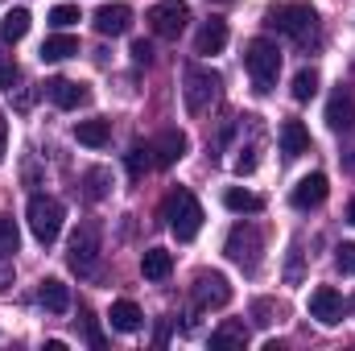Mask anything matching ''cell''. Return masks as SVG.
Wrapping results in <instances>:
<instances>
[{"instance_id":"6da1fadb","label":"cell","mask_w":355,"mask_h":351,"mask_svg":"<svg viewBox=\"0 0 355 351\" xmlns=\"http://www.w3.org/2000/svg\"><path fill=\"white\" fill-rule=\"evenodd\" d=\"M244 71L252 75V87L261 91V95L277 87V75H281V50H277V42L252 37L244 46Z\"/></svg>"},{"instance_id":"7a4b0ae2","label":"cell","mask_w":355,"mask_h":351,"mask_svg":"<svg viewBox=\"0 0 355 351\" xmlns=\"http://www.w3.org/2000/svg\"><path fill=\"white\" fill-rule=\"evenodd\" d=\"M265 25L277 29V33H285V37H293V42H306V37L318 29V12H314V4H302V0H293V4H272L265 12Z\"/></svg>"},{"instance_id":"3957f363","label":"cell","mask_w":355,"mask_h":351,"mask_svg":"<svg viewBox=\"0 0 355 351\" xmlns=\"http://www.w3.org/2000/svg\"><path fill=\"white\" fill-rule=\"evenodd\" d=\"M25 219H29V232H33V240H37V244H54V240H58V232H62L67 207H62L54 194H33V198H29Z\"/></svg>"},{"instance_id":"277c9868","label":"cell","mask_w":355,"mask_h":351,"mask_svg":"<svg viewBox=\"0 0 355 351\" xmlns=\"http://www.w3.org/2000/svg\"><path fill=\"white\" fill-rule=\"evenodd\" d=\"M219 87H223V79L211 71V67H186V75H182V95H186V108H190V116H202V112H211V103L219 99Z\"/></svg>"},{"instance_id":"5b68a950","label":"cell","mask_w":355,"mask_h":351,"mask_svg":"<svg viewBox=\"0 0 355 351\" xmlns=\"http://www.w3.org/2000/svg\"><path fill=\"white\" fill-rule=\"evenodd\" d=\"M166 223H170V232H174L178 240H194L202 232V207H198V198L190 190H170V198H166Z\"/></svg>"},{"instance_id":"8992f818","label":"cell","mask_w":355,"mask_h":351,"mask_svg":"<svg viewBox=\"0 0 355 351\" xmlns=\"http://www.w3.org/2000/svg\"><path fill=\"white\" fill-rule=\"evenodd\" d=\"M261 248H265V240H261V228H257V223H236V228L227 232V244H223L227 261L240 264V268H248V273L261 268Z\"/></svg>"},{"instance_id":"52a82bcc","label":"cell","mask_w":355,"mask_h":351,"mask_svg":"<svg viewBox=\"0 0 355 351\" xmlns=\"http://www.w3.org/2000/svg\"><path fill=\"white\" fill-rule=\"evenodd\" d=\"M99 252H103V240H99V223H79V232L71 236V248H67V264L79 273V277H91L99 268Z\"/></svg>"},{"instance_id":"ba28073f","label":"cell","mask_w":355,"mask_h":351,"mask_svg":"<svg viewBox=\"0 0 355 351\" xmlns=\"http://www.w3.org/2000/svg\"><path fill=\"white\" fill-rule=\"evenodd\" d=\"M145 21H149V29L157 33V37H182V29L190 25V4L186 0H157L149 12H145Z\"/></svg>"},{"instance_id":"9c48e42d","label":"cell","mask_w":355,"mask_h":351,"mask_svg":"<svg viewBox=\"0 0 355 351\" xmlns=\"http://www.w3.org/2000/svg\"><path fill=\"white\" fill-rule=\"evenodd\" d=\"M194 302H198V310H223L232 302V281L223 273H198L194 277Z\"/></svg>"},{"instance_id":"30bf717a","label":"cell","mask_w":355,"mask_h":351,"mask_svg":"<svg viewBox=\"0 0 355 351\" xmlns=\"http://www.w3.org/2000/svg\"><path fill=\"white\" fill-rule=\"evenodd\" d=\"M306 306H310V318H318L322 327H339L343 323V293L335 285H318Z\"/></svg>"},{"instance_id":"8fae6325","label":"cell","mask_w":355,"mask_h":351,"mask_svg":"<svg viewBox=\"0 0 355 351\" xmlns=\"http://www.w3.org/2000/svg\"><path fill=\"white\" fill-rule=\"evenodd\" d=\"M186 149H190V141H186V132H178V128H166L153 145H149V153H153V166H162V170H170L178 166L182 157H186Z\"/></svg>"},{"instance_id":"7c38bea8","label":"cell","mask_w":355,"mask_h":351,"mask_svg":"<svg viewBox=\"0 0 355 351\" xmlns=\"http://www.w3.org/2000/svg\"><path fill=\"white\" fill-rule=\"evenodd\" d=\"M327 194H331V186H327V174H306L297 186H293V194H289V203L297 207V211H314V207H322L327 203Z\"/></svg>"},{"instance_id":"4fadbf2b","label":"cell","mask_w":355,"mask_h":351,"mask_svg":"<svg viewBox=\"0 0 355 351\" xmlns=\"http://www.w3.org/2000/svg\"><path fill=\"white\" fill-rule=\"evenodd\" d=\"M91 21H95V33H103V37H124V33L132 29V8H128V4H103Z\"/></svg>"},{"instance_id":"5bb4252c","label":"cell","mask_w":355,"mask_h":351,"mask_svg":"<svg viewBox=\"0 0 355 351\" xmlns=\"http://www.w3.org/2000/svg\"><path fill=\"white\" fill-rule=\"evenodd\" d=\"M327 124L335 132H352L355 128V87H339L327 103Z\"/></svg>"},{"instance_id":"9a60e30c","label":"cell","mask_w":355,"mask_h":351,"mask_svg":"<svg viewBox=\"0 0 355 351\" xmlns=\"http://www.w3.org/2000/svg\"><path fill=\"white\" fill-rule=\"evenodd\" d=\"M46 95H50L62 112H75V108H83L91 99V91L83 87V83H75V79H50V83H46Z\"/></svg>"},{"instance_id":"2e32d148","label":"cell","mask_w":355,"mask_h":351,"mask_svg":"<svg viewBox=\"0 0 355 351\" xmlns=\"http://www.w3.org/2000/svg\"><path fill=\"white\" fill-rule=\"evenodd\" d=\"M223 46H227V21H219V17L202 21V29L194 37V54L211 58V54H223Z\"/></svg>"},{"instance_id":"e0dca14e","label":"cell","mask_w":355,"mask_h":351,"mask_svg":"<svg viewBox=\"0 0 355 351\" xmlns=\"http://www.w3.org/2000/svg\"><path fill=\"white\" fill-rule=\"evenodd\" d=\"M277 141H281V157H302V153H310V132H306V124L302 120H285L281 124V132H277Z\"/></svg>"},{"instance_id":"ac0fdd59","label":"cell","mask_w":355,"mask_h":351,"mask_svg":"<svg viewBox=\"0 0 355 351\" xmlns=\"http://www.w3.org/2000/svg\"><path fill=\"white\" fill-rule=\"evenodd\" d=\"M141 306L137 302H128V298H120V302H112V310H107V323H112V331H120V335H132V331H141Z\"/></svg>"},{"instance_id":"d6986e66","label":"cell","mask_w":355,"mask_h":351,"mask_svg":"<svg viewBox=\"0 0 355 351\" xmlns=\"http://www.w3.org/2000/svg\"><path fill=\"white\" fill-rule=\"evenodd\" d=\"M37 302H42L50 314H67V310H71V289H67L58 277H46L42 289H37Z\"/></svg>"},{"instance_id":"ffe728a7","label":"cell","mask_w":355,"mask_h":351,"mask_svg":"<svg viewBox=\"0 0 355 351\" xmlns=\"http://www.w3.org/2000/svg\"><path fill=\"white\" fill-rule=\"evenodd\" d=\"M75 54H79V37H71V33H54V37H46L42 50H37L42 62H62V58H75Z\"/></svg>"},{"instance_id":"44dd1931","label":"cell","mask_w":355,"mask_h":351,"mask_svg":"<svg viewBox=\"0 0 355 351\" xmlns=\"http://www.w3.org/2000/svg\"><path fill=\"white\" fill-rule=\"evenodd\" d=\"M223 207L236 211V215H261L265 211V198L252 194V190H244V186H232V190H223Z\"/></svg>"},{"instance_id":"7402d4cb","label":"cell","mask_w":355,"mask_h":351,"mask_svg":"<svg viewBox=\"0 0 355 351\" xmlns=\"http://www.w3.org/2000/svg\"><path fill=\"white\" fill-rule=\"evenodd\" d=\"M75 137H79V145H87V149H103V145L112 141V124H107V120H79V124H75Z\"/></svg>"},{"instance_id":"603a6c76","label":"cell","mask_w":355,"mask_h":351,"mask_svg":"<svg viewBox=\"0 0 355 351\" xmlns=\"http://www.w3.org/2000/svg\"><path fill=\"white\" fill-rule=\"evenodd\" d=\"M141 273H145V281H166V277L174 273V257H170L166 248H149V252L141 257Z\"/></svg>"},{"instance_id":"cb8c5ba5","label":"cell","mask_w":355,"mask_h":351,"mask_svg":"<svg viewBox=\"0 0 355 351\" xmlns=\"http://www.w3.org/2000/svg\"><path fill=\"white\" fill-rule=\"evenodd\" d=\"M29 21H33L29 8H12V12L0 21V37H4V42H21V37L29 33Z\"/></svg>"},{"instance_id":"d4e9b609","label":"cell","mask_w":355,"mask_h":351,"mask_svg":"<svg viewBox=\"0 0 355 351\" xmlns=\"http://www.w3.org/2000/svg\"><path fill=\"white\" fill-rule=\"evenodd\" d=\"M244 343H248V327H240V323H223L211 335V348H244Z\"/></svg>"},{"instance_id":"484cf974","label":"cell","mask_w":355,"mask_h":351,"mask_svg":"<svg viewBox=\"0 0 355 351\" xmlns=\"http://www.w3.org/2000/svg\"><path fill=\"white\" fill-rule=\"evenodd\" d=\"M318 95V71L314 67H302L297 75H293V99L297 103H310Z\"/></svg>"},{"instance_id":"4316f807","label":"cell","mask_w":355,"mask_h":351,"mask_svg":"<svg viewBox=\"0 0 355 351\" xmlns=\"http://www.w3.org/2000/svg\"><path fill=\"white\" fill-rule=\"evenodd\" d=\"M17 248H21V232H17L12 215H0V261H8Z\"/></svg>"},{"instance_id":"83f0119b","label":"cell","mask_w":355,"mask_h":351,"mask_svg":"<svg viewBox=\"0 0 355 351\" xmlns=\"http://www.w3.org/2000/svg\"><path fill=\"white\" fill-rule=\"evenodd\" d=\"M124 162H128V174H132V178H141L145 170H149V166H153V153H149V145H132Z\"/></svg>"},{"instance_id":"f1b7e54d","label":"cell","mask_w":355,"mask_h":351,"mask_svg":"<svg viewBox=\"0 0 355 351\" xmlns=\"http://www.w3.org/2000/svg\"><path fill=\"white\" fill-rule=\"evenodd\" d=\"M75 21H83V17H79V4H58V8H50V25H54V29H71Z\"/></svg>"},{"instance_id":"f546056e","label":"cell","mask_w":355,"mask_h":351,"mask_svg":"<svg viewBox=\"0 0 355 351\" xmlns=\"http://www.w3.org/2000/svg\"><path fill=\"white\" fill-rule=\"evenodd\" d=\"M83 182H87V198H91V203H99V198L107 194V182H112V174H107V170H91Z\"/></svg>"},{"instance_id":"4dcf8cb0","label":"cell","mask_w":355,"mask_h":351,"mask_svg":"<svg viewBox=\"0 0 355 351\" xmlns=\"http://www.w3.org/2000/svg\"><path fill=\"white\" fill-rule=\"evenodd\" d=\"M21 79V71H17V62L8 58V54H0V91H12V83Z\"/></svg>"},{"instance_id":"1f68e13d","label":"cell","mask_w":355,"mask_h":351,"mask_svg":"<svg viewBox=\"0 0 355 351\" xmlns=\"http://www.w3.org/2000/svg\"><path fill=\"white\" fill-rule=\"evenodd\" d=\"M232 170H236V174H252V170H257V145H244L240 157L232 162Z\"/></svg>"},{"instance_id":"d6a6232c","label":"cell","mask_w":355,"mask_h":351,"mask_svg":"<svg viewBox=\"0 0 355 351\" xmlns=\"http://www.w3.org/2000/svg\"><path fill=\"white\" fill-rule=\"evenodd\" d=\"M335 264H339V273H355V244H339L335 248Z\"/></svg>"},{"instance_id":"836d02e7","label":"cell","mask_w":355,"mask_h":351,"mask_svg":"<svg viewBox=\"0 0 355 351\" xmlns=\"http://www.w3.org/2000/svg\"><path fill=\"white\" fill-rule=\"evenodd\" d=\"M132 62L137 67H149L153 62V46L149 42H132Z\"/></svg>"},{"instance_id":"e575fe53","label":"cell","mask_w":355,"mask_h":351,"mask_svg":"<svg viewBox=\"0 0 355 351\" xmlns=\"http://www.w3.org/2000/svg\"><path fill=\"white\" fill-rule=\"evenodd\" d=\"M4 153H8V120L0 112V162H4Z\"/></svg>"},{"instance_id":"d590c367","label":"cell","mask_w":355,"mask_h":351,"mask_svg":"<svg viewBox=\"0 0 355 351\" xmlns=\"http://www.w3.org/2000/svg\"><path fill=\"white\" fill-rule=\"evenodd\" d=\"M87 335H91V343H95V348H103V335H99V327H95V323H87Z\"/></svg>"},{"instance_id":"8d00e7d4","label":"cell","mask_w":355,"mask_h":351,"mask_svg":"<svg viewBox=\"0 0 355 351\" xmlns=\"http://www.w3.org/2000/svg\"><path fill=\"white\" fill-rule=\"evenodd\" d=\"M8 281H12V273H8V268H0V289H4Z\"/></svg>"},{"instance_id":"74e56055","label":"cell","mask_w":355,"mask_h":351,"mask_svg":"<svg viewBox=\"0 0 355 351\" xmlns=\"http://www.w3.org/2000/svg\"><path fill=\"white\" fill-rule=\"evenodd\" d=\"M347 223H352V228H355V198H352V203H347Z\"/></svg>"},{"instance_id":"f35d334b","label":"cell","mask_w":355,"mask_h":351,"mask_svg":"<svg viewBox=\"0 0 355 351\" xmlns=\"http://www.w3.org/2000/svg\"><path fill=\"white\" fill-rule=\"evenodd\" d=\"M215 4H232V0H215Z\"/></svg>"}]
</instances>
